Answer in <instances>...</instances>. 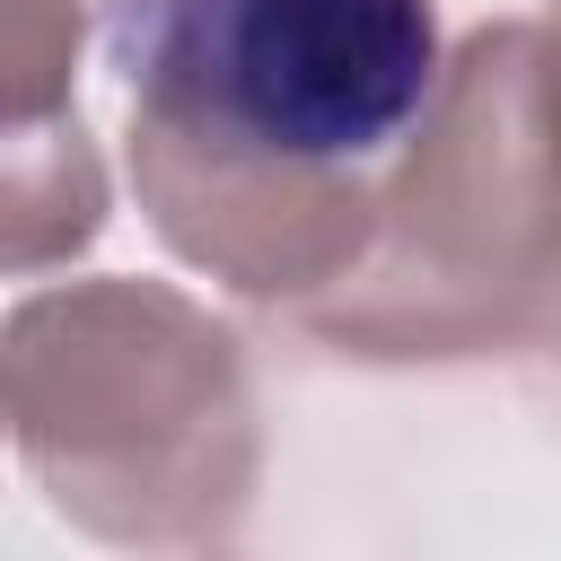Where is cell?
<instances>
[{"instance_id":"6da1fadb","label":"cell","mask_w":561,"mask_h":561,"mask_svg":"<svg viewBox=\"0 0 561 561\" xmlns=\"http://www.w3.org/2000/svg\"><path fill=\"white\" fill-rule=\"evenodd\" d=\"M0 430L44 508L123 552H219L263 482L245 342L140 272L61 280L0 316Z\"/></svg>"},{"instance_id":"7a4b0ae2","label":"cell","mask_w":561,"mask_h":561,"mask_svg":"<svg viewBox=\"0 0 561 561\" xmlns=\"http://www.w3.org/2000/svg\"><path fill=\"white\" fill-rule=\"evenodd\" d=\"M561 280V35L543 18L473 26L377 167L368 254L307 298V333L342 359H482L508 351Z\"/></svg>"},{"instance_id":"3957f363","label":"cell","mask_w":561,"mask_h":561,"mask_svg":"<svg viewBox=\"0 0 561 561\" xmlns=\"http://www.w3.org/2000/svg\"><path fill=\"white\" fill-rule=\"evenodd\" d=\"M131 123L307 158L386 167L438 79V0H96Z\"/></svg>"},{"instance_id":"277c9868","label":"cell","mask_w":561,"mask_h":561,"mask_svg":"<svg viewBox=\"0 0 561 561\" xmlns=\"http://www.w3.org/2000/svg\"><path fill=\"white\" fill-rule=\"evenodd\" d=\"M123 167L167 254L254 307L324 298L368 254V228H377V167L254 158V149L158 131V123H123Z\"/></svg>"},{"instance_id":"5b68a950","label":"cell","mask_w":561,"mask_h":561,"mask_svg":"<svg viewBox=\"0 0 561 561\" xmlns=\"http://www.w3.org/2000/svg\"><path fill=\"white\" fill-rule=\"evenodd\" d=\"M105 210H114V184H105V149L88 140L79 105L0 123V280L79 263L105 237Z\"/></svg>"},{"instance_id":"8992f818","label":"cell","mask_w":561,"mask_h":561,"mask_svg":"<svg viewBox=\"0 0 561 561\" xmlns=\"http://www.w3.org/2000/svg\"><path fill=\"white\" fill-rule=\"evenodd\" d=\"M88 53V0H0V123L70 114Z\"/></svg>"},{"instance_id":"52a82bcc","label":"cell","mask_w":561,"mask_h":561,"mask_svg":"<svg viewBox=\"0 0 561 561\" xmlns=\"http://www.w3.org/2000/svg\"><path fill=\"white\" fill-rule=\"evenodd\" d=\"M517 342H526V359H535V386H543V403L561 412V280L535 298V316H526V333H517Z\"/></svg>"},{"instance_id":"ba28073f","label":"cell","mask_w":561,"mask_h":561,"mask_svg":"<svg viewBox=\"0 0 561 561\" xmlns=\"http://www.w3.org/2000/svg\"><path fill=\"white\" fill-rule=\"evenodd\" d=\"M543 26H552V35H561V0H552V18H543Z\"/></svg>"}]
</instances>
